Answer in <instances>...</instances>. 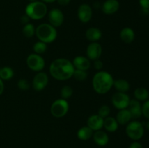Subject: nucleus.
<instances>
[{"label": "nucleus", "instance_id": "nucleus-14", "mask_svg": "<svg viewBox=\"0 0 149 148\" xmlns=\"http://www.w3.org/2000/svg\"><path fill=\"white\" fill-rule=\"evenodd\" d=\"M103 120L104 119L100 117L99 115H92L87 119V126L90 127L93 131L101 130L102 128L103 127Z\"/></svg>", "mask_w": 149, "mask_h": 148}, {"label": "nucleus", "instance_id": "nucleus-34", "mask_svg": "<svg viewBox=\"0 0 149 148\" xmlns=\"http://www.w3.org/2000/svg\"><path fill=\"white\" fill-rule=\"evenodd\" d=\"M139 4L141 8L149 9V0H139Z\"/></svg>", "mask_w": 149, "mask_h": 148}, {"label": "nucleus", "instance_id": "nucleus-35", "mask_svg": "<svg viewBox=\"0 0 149 148\" xmlns=\"http://www.w3.org/2000/svg\"><path fill=\"white\" fill-rule=\"evenodd\" d=\"M129 148H143V145L140 142L135 141V142H132L130 144Z\"/></svg>", "mask_w": 149, "mask_h": 148}, {"label": "nucleus", "instance_id": "nucleus-36", "mask_svg": "<svg viewBox=\"0 0 149 148\" xmlns=\"http://www.w3.org/2000/svg\"><path fill=\"white\" fill-rule=\"evenodd\" d=\"M30 20H31V19L29 18V16L26 15V14H25L24 15H23L21 17H20V21H21V23H23V24H24V25L29 23V21H30Z\"/></svg>", "mask_w": 149, "mask_h": 148}, {"label": "nucleus", "instance_id": "nucleus-27", "mask_svg": "<svg viewBox=\"0 0 149 148\" xmlns=\"http://www.w3.org/2000/svg\"><path fill=\"white\" fill-rule=\"evenodd\" d=\"M33 49L34 51V53L37 55H42L44 54L47 49V45L45 42H42L41 41L36 42L33 46Z\"/></svg>", "mask_w": 149, "mask_h": 148}, {"label": "nucleus", "instance_id": "nucleus-28", "mask_svg": "<svg viewBox=\"0 0 149 148\" xmlns=\"http://www.w3.org/2000/svg\"><path fill=\"white\" fill-rule=\"evenodd\" d=\"M73 93H74V90H73L72 87L68 85L64 86L61 90V98L67 100L70 97H71V96L73 95Z\"/></svg>", "mask_w": 149, "mask_h": 148}, {"label": "nucleus", "instance_id": "nucleus-4", "mask_svg": "<svg viewBox=\"0 0 149 148\" xmlns=\"http://www.w3.org/2000/svg\"><path fill=\"white\" fill-rule=\"evenodd\" d=\"M26 15L29 18L34 20L44 18L47 13V7L43 1H33L30 2L26 7Z\"/></svg>", "mask_w": 149, "mask_h": 148}, {"label": "nucleus", "instance_id": "nucleus-26", "mask_svg": "<svg viewBox=\"0 0 149 148\" xmlns=\"http://www.w3.org/2000/svg\"><path fill=\"white\" fill-rule=\"evenodd\" d=\"M35 31H36V28L32 23H29L24 25V27L23 28V33L26 38L33 37L35 35Z\"/></svg>", "mask_w": 149, "mask_h": 148}, {"label": "nucleus", "instance_id": "nucleus-37", "mask_svg": "<svg viewBox=\"0 0 149 148\" xmlns=\"http://www.w3.org/2000/svg\"><path fill=\"white\" fill-rule=\"evenodd\" d=\"M58 1V3L61 6H65L68 5L70 3L71 0H57Z\"/></svg>", "mask_w": 149, "mask_h": 148}, {"label": "nucleus", "instance_id": "nucleus-15", "mask_svg": "<svg viewBox=\"0 0 149 148\" xmlns=\"http://www.w3.org/2000/svg\"><path fill=\"white\" fill-rule=\"evenodd\" d=\"M119 9V2L117 0H106L102 5V11L106 15H113Z\"/></svg>", "mask_w": 149, "mask_h": 148}, {"label": "nucleus", "instance_id": "nucleus-16", "mask_svg": "<svg viewBox=\"0 0 149 148\" xmlns=\"http://www.w3.org/2000/svg\"><path fill=\"white\" fill-rule=\"evenodd\" d=\"M75 69L82 70V71H86L89 70L90 68V60L87 57L84 56H77L72 62Z\"/></svg>", "mask_w": 149, "mask_h": 148}, {"label": "nucleus", "instance_id": "nucleus-22", "mask_svg": "<svg viewBox=\"0 0 149 148\" xmlns=\"http://www.w3.org/2000/svg\"><path fill=\"white\" fill-rule=\"evenodd\" d=\"M93 133H94V131L90 127L85 126H82V127L79 129L77 135L78 139H80V140L87 141L93 137Z\"/></svg>", "mask_w": 149, "mask_h": 148}, {"label": "nucleus", "instance_id": "nucleus-24", "mask_svg": "<svg viewBox=\"0 0 149 148\" xmlns=\"http://www.w3.org/2000/svg\"><path fill=\"white\" fill-rule=\"evenodd\" d=\"M134 96L138 101H146L149 98V92L144 87L137 88L134 91Z\"/></svg>", "mask_w": 149, "mask_h": 148}, {"label": "nucleus", "instance_id": "nucleus-19", "mask_svg": "<svg viewBox=\"0 0 149 148\" xmlns=\"http://www.w3.org/2000/svg\"><path fill=\"white\" fill-rule=\"evenodd\" d=\"M85 36L90 42H97L102 37V32L99 28L91 27L86 30Z\"/></svg>", "mask_w": 149, "mask_h": 148}, {"label": "nucleus", "instance_id": "nucleus-12", "mask_svg": "<svg viewBox=\"0 0 149 148\" xmlns=\"http://www.w3.org/2000/svg\"><path fill=\"white\" fill-rule=\"evenodd\" d=\"M77 16L78 18L81 23H87L90 22V20L93 17V10L92 7L87 4H82L79 7L77 11Z\"/></svg>", "mask_w": 149, "mask_h": 148}, {"label": "nucleus", "instance_id": "nucleus-21", "mask_svg": "<svg viewBox=\"0 0 149 148\" xmlns=\"http://www.w3.org/2000/svg\"><path fill=\"white\" fill-rule=\"evenodd\" d=\"M103 127L105 128L107 131L113 133L117 131L119 128V123L115 118L109 116V117L104 118L103 120Z\"/></svg>", "mask_w": 149, "mask_h": 148}, {"label": "nucleus", "instance_id": "nucleus-17", "mask_svg": "<svg viewBox=\"0 0 149 148\" xmlns=\"http://www.w3.org/2000/svg\"><path fill=\"white\" fill-rule=\"evenodd\" d=\"M93 138L95 143L96 145L101 147L107 145V144L109 143V137L108 133L101 130H98L95 131L94 133H93Z\"/></svg>", "mask_w": 149, "mask_h": 148}, {"label": "nucleus", "instance_id": "nucleus-2", "mask_svg": "<svg viewBox=\"0 0 149 148\" xmlns=\"http://www.w3.org/2000/svg\"><path fill=\"white\" fill-rule=\"evenodd\" d=\"M113 78L107 71H100L95 74L93 78V87L99 94H105L113 87Z\"/></svg>", "mask_w": 149, "mask_h": 148}, {"label": "nucleus", "instance_id": "nucleus-3", "mask_svg": "<svg viewBox=\"0 0 149 148\" xmlns=\"http://www.w3.org/2000/svg\"><path fill=\"white\" fill-rule=\"evenodd\" d=\"M35 35L39 41L45 44H50L56 39L58 36L56 28L49 23H42L36 28Z\"/></svg>", "mask_w": 149, "mask_h": 148}, {"label": "nucleus", "instance_id": "nucleus-7", "mask_svg": "<svg viewBox=\"0 0 149 148\" xmlns=\"http://www.w3.org/2000/svg\"><path fill=\"white\" fill-rule=\"evenodd\" d=\"M28 68L35 72H41L45 68V61L40 55L36 53L31 54L26 59Z\"/></svg>", "mask_w": 149, "mask_h": 148}, {"label": "nucleus", "instance_id": "nucleus-20", "mask_svg": "<svg viewBox=\"0 0 149 148\" xmlns=\"http://www.w3.org/2000/svg\"><path fill=\"white\" fill-rule=\"evenodd\" d=\"M116 119L119 125H127L132 120V116L127 108L122 109L118 112Z\"/></svg>", "mask_w": 149, "mask_h": 148}, {"label": "nucleus", "instance_id": "nucleus-40", "mask_svg": "<svg viewBox=\"0 0 149 148\" xmlns=\"http://www.w3.org/2000/svg\"><path fill=\"white\" fill-rule=\"evenodd\" d=\"M43 2H46V3H52L54 1H55L56 0H42Z\"/></svg>", "mask_w": 149, "mask_h": 148}, {"label": "nucleus", "instance_id": "nucleus-8", "mask_svg": "<svg viewBox=\"0 0 149 148\" xmlns=\"http://www.w3.org/2000/svg\"><path fill=\"white\" fill-rule=\"evenodd\" d=\"M130 98L127 93L125 92H117L114 93L111 97L112 104L114 107L118 110L126 109L129 105Z\"/></svg>", "mask_w": 149, "mask_h": 148}, {"label": "nucleus", "instance_id": "nucleus-29", "mask_svg": "<svg viewBox=\"0 0 149 148\" xmlns=\"http://www.w3.org/2000/svg\"><path fill=\"white\" fill-rule=\"evenodd\" d=\"M87 73L86 71H82V70H74L73 77L78 81H84L87 78Z\"/></svg>", "mask_w": 149, "mask_h": 148}, {"label": "nucleus", "instance_id": "nucleus-18", "mask_svg": "<svg viewBox=\"0 0 149 148\" xmlns=\"http://www.w3.org/2000/svg\"><path fill=\"white\" fill-rule=\"evenodd\" d=\"M121 40L125 44H131L135 40V31L130 27H125L120 31Z\"/></svg>", "mask_w": 149, "mask_h": 148}, {"label": "nucleus", "instance_id": "nucleus-30", "mask_svg": "<svg viewBox=\"0 0 149 148\" xmlns=\"http://www.w3.org/2000/svg\"><path fill=\"white\" fill-rule=\"evenodd\" d=\"M110 113H111L110 107H109L108 105H106V104H104V105H102L101 107L99 108L97 115H99L100 117L103 118L104 119L106 118L109 117Z\"/></svg>", "mask_w": 149, "mask_h": 148}, {"label": "nucleus", "instance_id": "nucleus-5", "mask_svg": "<svg viewBox=\"0 0 149 148\" xmlns=\"http://www.w3.org/2000/svg\"><path fill=\"white\" fill-rule=\"evenodd\" d=\"M126 133L129 138L134 141H138L144 135V126L138 120H132L127 124Z\"/></svg>", "mask_w": 149, "mask_h": 148}, {"label": "nucleus", "instance_id": "nucleus-10", "mask_svg": "<svg viewBox=\"0 0 149 148\" xmlns=\"http://www.w3.org/2000/svg\"><path fill=\"white\" fill-rule=\"evenodd\" d=\"M49 23L53 27L57 28L62 26L64 21V15L63 12L59 9H52L48 14Z\"/></svg>", "mask_w": 149, "mask_h": 148}, {"label": "nucleus", "instance_id": "nucleus-33", "mask_svg": "<svg viewBox=\"0 0 149 148\" xmlns=\"http://www.w3.org/2000/svg\"><path fill=\"white\" fill-rule=\"evenodd\" d=\"M93 66H94L95 69L97 70V71H100L103 67V63L100 59L94 60V63H93Z\"/></svg>", "mask_w": 149, "mask_h": 148}, {"label": "nucleus", "instance_id": "nucleus-38", "mask_svg": "<svg viewBox=\"0 0 149 148\" xmlns=\"http://www.w3.org/2000/svg\"><path fill=\"white\" fill-rule=\"evenodd\" d=\"M4 89V82H3V80H1L0 78V95L3 93Z\"/></svg>", "mask_w": 149, "mask_h": 148}, {"label": "nucleus", "instance_id": "nucleus-31", "mask_svg": "<svg viewBox=\"0 0 149 148\" xmlns=\"http://www.w3.org/2000/svg\"><path fill=\"white\" fill-rule=\"evenodd\" d=\"M17 86L22 91H26L30 88V84L27 80L22 78V79L19 80L18 82H17Z\"/></svg>", "mask_w": 149, "mask_h": 148}, {"label": "nucleus", "instance_id": "nucleus-32", "mask_svg": "<svg viewBox=\"0 0 149 148\" xmlns=\"http://www.w3.org/2000/svg\"><path fill=\"white\" fill-rule=\"evenodd\" d=\"M142 115L149 120V100L144 102L142 104Z\"/></svg>", "mask_w": 149, "mask_h": 148}, {"label": "nucleus", "instance_id": "nucleus-9", "mask_svg": "<svg viewBox=\"0 0 149 148\" xmlns=\"http://www.w3.org/2000/svg\"><path fill=\"white\" fill-rule=\"evenodd\" d=\"M49 78L46 73L39 72L34 75L32 81V87L36 91L43 90L47 86Z\"/></svg>", "mask_w": 149, "mask_h": 148}, {"label": "nucleus", "instance_id": "nucleus-13", "mask_svg": "<svg viewBox=\"0 0 149 148\" xmlns=\"http://www.w3.org/2000/svg\"><path fill=\"white\" fill-rule=\"evenodd\" d=\"M127 109L130 112L132 119H138L142 115V105L136 99L130 100Z\"/></svg>", "mask_w": 149, "mask_h": 148}, {"label": "nucleus", "instance_id": "nucleus-11", "mask_svg": "<svg viewBox=\"0 0 149 148\" xmlns=\"http://www.w3.org/2000/svg\"><path fill=\"white\" fill-rule=\"evenodd\" d=\"M87 57L90 60H96L100 59L103 52L102 46L98 42H91L87 47Z\"/></svg>", "mask_w": 149, "mask_h": 148}, {"label": "nucleus", "instance_id": "nucleus-42", "mask_svg": "<svg viewBox=\"0 0 149 148\" xmlns=\"http://www.w3.org/2000/svg\"><path fill=\"white\" fill-rule=\"evenodd\" d=\"M28 1H29L30 2H33V1H38V0H28Z\"/></svg>", "mask_w": 149, "mask_h": 148}, {"label": "nucleus", "instance_id": "nucleus-6", "mask_svg": "<svg viewBox=\"0 0 149 148\" xmlns=\"http://www.w3.org/2000/svg\"><path fill=\"white\" fill-rule=\"evenodd\" d=\"M69 110V104L67 100L64 99H58L51 104L50 113L55 118H63L68 113Z\"/></svg>", "mask_w": 149, "mask_h": 148}, {"label": "nucleus", "instance_id": "nucleus-23", "mask_svg": "<svg viewBox=\"0 0 149 148\" xmlns=\"http://www.w3.org/2000/svg\"><path fill=\"white\" fill-rule=\"evenodd\" d=\"M113 86L117 90V91L126 93L127 91H129L130 86L127 80L120 78V79H116L113 81Z\"/></svg>", "mask_w": 149, "mask_h": 148}, {"label": "nucleus", "instance_id": "nucleus-41", "mask_svg": "<svg viewBox=\"0 0 149 148\" xmlns=\"http://www.w3.org/2000/svg\"><path fill=\"white\" fill-rule=\"evenodd\" d=\"M145 126H146V128L148 129V130H149V120L145 123Z\"/></svg>", "mask_w": 149, "mask_h": 148}, {"label": "nucleus", "instance_id": "nucleus-1", "mask_svg": "<svg viewBox=\"0 0 149 148\" xmlns=\"http://www.w3.org/2000/svg\"><path fill=\"white\" fill-rule=\"evenodd\" d=\"M74 70L72 62L65 58H58L50 64L49 73L55 79L66 81L73 77Z\"/></svg>", "mask_w": 149, "mask_h": 148}, {"label": "nucleus", "instance_id": "nucleus-39", "mask_svg": "<svg viewBox=\"0 0 149 148\" xmlns=\"http://www.w3.org/2000/svg\"><path fill=\"white\" fill-rule=\"evenodd\" d=\"M141 13L143 15L147 16L149 15V9H143L141 8Z\"/></svg>", "mask_w": 149, "mask_h": 148}, {"label": "nucleus", "instance_id": "nucleus-25", "mask_svg": "<svg viewBox=\"0 0 149 148\" xmlns=\"http://www.w3.org/2000/svg\"><path fill=\"white\" fill-rule=\"evenodd\" d=\"M14 75V71H13V68L10 67H3V68H0V78L1 80H7L11 79Z\"/></svg>", "mask_w": 149, "mask_h": 148}]
</instances>
